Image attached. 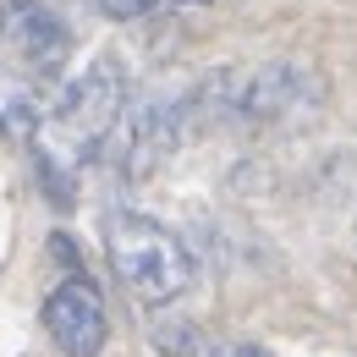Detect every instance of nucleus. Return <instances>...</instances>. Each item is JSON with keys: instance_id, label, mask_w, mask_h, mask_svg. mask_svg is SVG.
Segmentation results:
<instances>
[{"instance_id": "obj_2", "label": "nucleus", "mask_w": 357, "mask_h": 357, "mask_svg": "<svg viewBox=\"0 0 357 357\" xmlns=\"http://www.w3.org/2000/svg\"><path fill=\"white\" fill-rule=\"evenodd\" d=\"M215 105L242 127H275V121H297L319 110L324 99V77L303 66V61H264L253 72H225L215 83Z\"/></svg>"}, {"instance_id": "obj_5", "label": "nucleus", "mask_w": 357, "mask_h": 357, "mask_svg": "<svg viewBox=\"0 0 357 357\" xmlns=\"http://www.w3.org/2000/svg\"><path fill=\"white\" fill-rule=\"evenodd\" d=\"M181 110L187 105H165V99H143L127 121V154H121V171L127 176H149L171 149H176V132H181Z\"/></svg>"}, {"instance_id": "obj_9", "label": "nucleus", "mask_w": 357, "mask_h": 357, "mask_svg": "<svg viewBox=\"0 0 357 357\" xmlns=\"http://www.w3.org/2000/svg\"><path fill=\"white\" fill-rule=\"evenodd\" d=\"M154 347L187 357V352H192V330H187V324H154Z\"/></svg>"}, {"instance_id": "obj_4", "label": "nucleus", "mask_w": 357, "mask_h": 357, "mask_svg": "<svg viewBox=\"0 0 357 357\" xmlns=\"http://www.w3.org/2000/svg\"><path fill=\"white\" fill-rule=\"evenodd\" d=\"M45 330L66 357H99L110 341V313H105V291L89 275H66L45 297Z\"/></svg>"}, {"instance_id": "obj_7", "label": "nucleus", "mask_w": 357, "mask_h": 357, "mask_svg": "<svg viewBox=\"0 0 357 357\" xmlns=\"http://www.w3.org/2000/svg\"><path fill=\"white\" fill-rule=\"evenodd\" d=\"M33 127H39V89L28 77H6L0 72V132L28 137Z\"/></svg>"}, {"instance_id": "obj_3", "label": "nucleus", "mask_w": 357, "mask_h": 357, "mask_svg": "<svg viewBox=\"0 0 357 357\" xmlns=\"http://www.w3.org/2000/svg\"><path fill=\"white\" fill-rule=\"evenodd\" d=\"M127 110V83H121V66L116 61H93L89 72L72 83V89L55 99L50 110V143L39 154H66V160H89L105 137L116 132Z\"/></svg>"}, {"instance_id": "obj_10", "label": "nucleus", "mask_w": 357, "mask_h": 357, "mask_svg": "<svg viewBox=\"0 0 357 357\" xmlns=\"http://www.w3.org/2000/svg\"><path fill=\"white\" fill-rule=\"evenodd\" d=\"M204 357H275L269 347H253V341H225V347H209Z\"/></svg>"}, {"instance_id": "obj_1", "label": "nucleus", "mask_w": 357, "mask_h": 357, "mask_svg": "<svg viewBox=\"0 0 357 357\" xmlns=\"http://www.w3.org/2000/svg\"><path fill=\"white\" fill-rule=\"evenodd\" d=\"M105 253L116 280L137 303H171L192 286V253L171 225L149 215H110L105 220Z\"/></svg>"}, {"instance_id": "obj_8", "label": "nucleus", "mask_w": 357, "mask_h": 357, "mask_svg": "<svg viewBox=\"0 0 357 357\" xmlns=\"http://www.w3.org/2000/svg\"><path fill=\"white\" fill-rule=\"evenodd\" d=\"M110 22H143V17H154L160 11V0H93Z\"/></svg>"}, {"instance_id": "obj_6", "label": "nucleus", "mask_w": 357, "mask_h": 357, "mask_svg": "<svg viewBox=\"0 0 357 357\" xmlns=\"http://www.w3.org/2000/svg\"><path fill=\"white\" fill-rule=\"evenodd\" d=\"M6 39L11 50L33 66V72H55L61 61H66V50H72V33H66V22L45 11V6H33V11H22L17 22H6Z\"/></svg>"}, {"instance_id": "obj_11", "label": "nucleus", "mask_w": 357, "mask_h": 357, "mask_svg": "<svg viewBox=\"0 0 357 357\" xmlns=\"http://www.w3.org/2000/svg\"><path fill=\"white\" fill-rule=\"evenodd\" d=\"M22 11H33V0H0V28H6V22H17Z\"/></svg>"}]
</instances>
